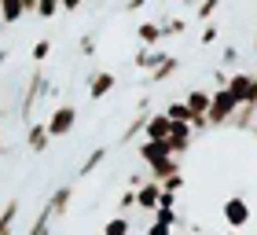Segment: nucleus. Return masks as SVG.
<instances>
[{"mask_svg": "<svg viewBox=\"0 0 257 235\" xmlns=\"http://www.w3.org/2000/svg\"><path fill=\"white\" fill-rule=\"evenodd\" d=\"M235 110H239V103L228 96V88H213V96H209V110H206L209 129H224V125H231Z\"/></svg>", "mask_w": 257, "mask_h": 235, "instance_id": "f257e3e1", "label": "nucleus"}, {"mask_svg": "<svg viewBox=\"0 0 257 235\" xmlns=\"http://www.w3.org/2000/svg\"><path fill=\"white\" fill-rule=\"evenodd\" d=\"M48 88H52L48 74H44V70H33V74H30V81H26V96H22V103H19V118H22V125H30V114H33V107H37V99H41Z\"/></svg>", "mask_w": 257, "mask_h": 235, "instance_id": "f03ea898", "label": "nucleus"}, {"mask_svg": "<svg viewBox=\"0 0 257 235\" xmlns=\"http://www.w3.org/2000/svg\"><path fill=\"white\" fill-rule=\"evenodd\" d=\"M74 125H77V107H55L48 114V122H44V129H48L52 140L70 136V133H74Z\"/></svg>", "mask_w": 257, "mask_h": 235, "instance_id": "7ed1b4c3", "label": "nucleus"}, {"mask_svg": "<svg viewBox=\"0 0 257 235\" xmlns=\"http://www.w3.org/2000/svg\"><path fill=\"white\" fill-rule=\"evenodd\" d=\"M220 213H224V220H228V228H231V231H239V228H246V224H250V202H246L242 195L224 198Z\"/></svg>", "mask_w": 257, "mask_h": 235, "instance_id": "20e7f679", "label": "nucleus"}, {"mask_svg": "<svg viewBox=\"0 0 257 235\" xmlns=\"http://www.w3.org/2000/svg\"><path fill=\"white\" fill-rule=\"evenodd\" d=\"M228 96L239 103V107H246V103H253V74H242V70H235V74L228 77Z\"/></svg>", "mask_w": 257, "mask_h": 235, "instance_id": "39448f33", "label": "nucleus"}, {"mask_svg": "<svg viewBox=\"0 0 257 235\" xmlns=\"http://www.w3.org/2000/svg\"><path fill=\"white\" fill-rule=\"evenodd\" d=\"M136 155H140V162H144L147 169H155V166H162L166 158H173L169 147H166V140H162V144H155V140H140V144H136Z\"/></svg>", "mask_w": 257, "mask_h": 235, "instance_id": "423d86ee", "label": "nucleus"}, {"mask_svg": "<svg viewBox=\"0 0 257 235\" xmlns=\"http://www.w3.org/2000/svg\"><path fill=\"white\" fill-rule=\"evenodd\" d=\"M158 198H162V184L147 176V180L136 187V209H147V213H155V209H158Z\"/></svg>", "mask_w": 257, "mask_h": 235, "instance_id": "0eeeda50", "label": "nucleus"}, {"mask_svg": "<svg viewBox=\"0 0 257 235\" xmlns=\"http://www.w3.org/2000/svg\"><path fill=\"white\" fill-rule=\"evenodd\" d=\"M173 133V122L166 114H147V122H144V140H155V144H162V140H169Z\"/></svg>", "mask_w": 257, "mask_h": 235, "instance_id": "6e6552de", "label": "nucleus"}, {"mask_svg": "<svg viewBox=\"0 0 257 235\" xmlns=\"http://www.w3.org/2000/svg\"><path fill=\"white\" fill-rule=\"evenodd\" d=\"M114 85H118L114 70H99V74H92V77H88V99H103V96H110Z\"/></svg>", "mask_w": 257, "mask_h": 235, "instance_id": "1a4fd4ad", "label": "nucleus"}, {"mask_svg": "<svg viewBox=\"0 0 257 235\" xmlns=\"http://www.w3.org/2000/svg\"><path fill=\"white\" fill-rule=\"evenodd\" d=\"M48 144H52V136H48V129H44V122H30L26 125V147L33 155H44Z\"/></svg>", "mask_w": 257, "mask_h": 235, "instance_id": "9d476101", "label": "nucleus"}, {"mask_svg": "<svg viewBox=\"0 0 257 235\" xmlns=\"http://www.w3.org/2000/svg\"><path fill=\"white\" fill-rule=\"evenodd\" d=\"M169 59V52H162V48H140L136 55H133V66L136 70H144V74H151L158 63H166Z\"/></svg>", "mask_w": 257, "mask_h": 235, "instance_id": "9b49d317", "label": "nucleus"}, {"mask_svg": "<svg viewBox=\"0 0 257 235\" xmlns=\"http://www.w3.org/2000/svg\"><path fill=\"white\" fill-rule=\"evenodd\" d=\"M177 70H180V59H177V55H169L166 63H158V66L147 74V85H166V81L177 74Z\"/></svg>", "mask_w": 257, "mask_h": 235, "instance_id": "f8f14e48", "label": "nucleus"}, {"mask_svg": "<svg viewBox=\"0 0 257 235\" xmlns=\"http://www.w3.org/2000/svg\"><path fill=\"white\" fill-rule=\"evenodd\" d=\"M209 96H213V92L209 88H191L188 92V110H191V118H206V110H209Z\"/></svg>", "mask_w": 257, "mask_h": 235, "instance_id": "ddd939ff", "label": "nucleus"}, {"mask_svg": "<svg viewBox=\"0 0 257 235\" xmlns=\"http://www.w3.org/2000/svg\"><path fill=\"white\" fill-rule=\"evenodd\" d=\"M70 198H74V187H70V184L55 187V195L48 198V209H52V217H66V209H70Z\"/></svg>", "mask_w": 257, "mask_h": 235, "instance_id": "4468645a", "label": "nucleus"}, {"mask_svg": "<svg viewBox=\"0 0 257 235\" xmlns=\"http://www.w3.org/2000/svg\"><path fill=\"white\" fill-rule=\"evenodd\" d=\"M15 220H19V198H8L0 206V235H15Z\"/></svg>", "mask_w": 257, "mask_h": 235, "instance_id": "2eb2a0df", "label": "nucleus"}, {"mask_svg": "<svg viewBox=\"0 0 257 235\" xmlns=\"http://www.w3.org/2000/svg\"><path fill=\"white\" fill-rule=\"evenodd\" d=\"M136 37H140V44H144V48H158V44H162V26L144 19V22L136 26Z\"/></svg>", "mask_w": 257, "mask_h": 235, "instance_id": "dca6fc26", "label": "nucleus"}, {"mask_svg": "<svg viewBox=\"0 0 257 235\" xmlns=\"http://www.w3.org/2000/svg\"><path fill=\"white\" fill-rule=\"evenodd\" d=\"M22 19H26V11H22L19 0H0V26H15Z\"/></svg>", "mask_w": 257, "mask_h": 235, "instance_id": "f3484780", "label": "nucleus"}, {"mask_svg": "<svg viewBox=\"0 0 257 235\" xmlns=\"http://www.w3.org/2000/svg\"><path fill=\"white\" fill-rule=\"evenodd\" d=\"M158 26H162V41L166 37H184V33H188V19L184 15H169V19H162Z\"/></svg>", "mask_w": 257, "mask_h": 235, "instance_id": "a211bd4d", "label": "nucleus"}, {"mask_svg": "<svg viewBox=\"0 0 257 235\" xmlns=\"http://www.w3.org/2000/svg\"><path fill=\"white\" fill-rule=\"evenodd\" d=\"M162 114H166L169 122H177V125H191V110H188V103H184V99H173Z\"/></svg>", "mask_w": 257, "mask_h": 235, "instance_id": "6ab92c4d", "label": "nucleus"}, {"mask_svg": "<svg viewBox=\"0 0 257 235\" xmlns=\"http://www.w3.org/2000/svg\"><path fill=\"white\" fill-rule=\"evenodd\" d=\"M103 162H107V147H96L85 162H81V176H92V173H96V169L103 166Z\"/></svg>", "mask_w": 257, "mask_h": 235, "instance_id": "aec40b11", "label": "nucleus"}, {"mask_svg": "<svg viewBox=\"0 0 257 235\" xmlns=\"http://www.w3.org/2000/svg\"><path fill=\"white\" fill-rule=\"evenodd\" d=\"M220 4H224V0H198V22H213V15L220 11Z\"/></svg>", "mask_w": 257, "mask_h": 235, "instance_id": "412c9836", "label": "nucleus"}, {"mask_svg": "<svg viewBox=\"0 0 257 235\" xmlns=\"http://www.w3.org/2000/svg\"><path fill=\"white\" fill-rule=\"evenodd\" d=\"M144 122H147V114H140V118H133V122H128V129H125V133L118 136V144H133V140H136L140 133H144Z\"/></svg>", "mask_w": 257, "mask_h": 235, "instance_id": "4be33fe9", "label": "nucleus"}, {"mask_svg": "<svg viewBox=\"0 0 257 235\" xmlns=\"http://www.w3.org/2000/svg\"><path fill=\"white\" fill-rule=\"evenodd\" d=\"M253 122H257V114H253L250 103H246V107H239L235 118H231V125H235V129H253Z\"/></svg>", "mask_w": 257, "mask_h": 235, "instance_id": "5701e85b", "label": "nucleus"}, {"mask_svg": "<svg viewBox=\"0 0 257 235\" xmlns=\"http://www.w3.org/2000/svg\"><path fill=\"white\" fill-rule=\"evenodd\" d=\"M48 228H52V209L44 206L41 213H37V220H33V228H30L26 235H48Z\"/></svg>", "mask_w": 257, "mask_h": 235, "instance_id": "b1692460", "label": "nucleus"}, {"mask_svg": "<svg viewBox=\"0 0 257 235\" xmlns=\"http://www.w3.org/2000/svg\"><path fill=\"white\" fill-rule=\"evenodd\" d=\"M128 217H110L107 224H103V235H128Z\"/></svg>", "mask_w": 257, "mask_h": 235, "instance_id": "393cba45", "label": "nucleus"}, {"mask_svg": "<svg viewBox=\"0 0 257 235\" xmlns=\"http://www.w3.org/2000/svg\"><path fill=\"white\" fill-rule=\"evenodd\" d=\"M155 220H158V224H169V228L180 224V217H177V209H173V206H158L155 209Z\"/></svg>", "mask_w": 257, "mask_h": 235, "instance_id": "a878e982", "label": "nucleus"}, {"mask_svg": "<svg viewBox=\"0 0 257 235\" xmlns=\"http://www.w3.org/2000/svg\"><path fill=\"white\" fill-rule=\"evenodd\" d=\"M37 15L44 22H52L55 15H59V0H37Z\"/></svg>", "mask_w": 257, "mask_h": 235, "instance_id": "bb28decb", "label": "nucleus"}, {"mask_svg": "<svg viewBox=\"0 0 257 235\" xmlns=\"http://www.w3.org/2000/svg\"><path fill=\"white\" fill-rule=\"evenodd\" d=\"M33 63H44V59H48L52 55V41H37V44H33Z\"/></svg>", "mask_w": 257, "mask_h": 235, "instance_id": "cd10ccee", "label": "nucleus"}, {"mask_svg": "<svg viewBox=\"0 0 257 235\" xmlns=\"http://www.w3.org/2000/svg\"><path fill=\"white\" fill-rule=\"evenodd\" d=\"M235 63H239V48H235V44H228V48L220 52V66H235Z\"/></svg>", "mask_w": 257, "mask_h": 235, "instance_id": "c85d7f7f", "label": "nucleus"}, {"mask_svg": "<svg viewBox=\"0 0 257 235\" xmlns=\"http://www.w3.org/2000/svg\"><path fill=\"white\" fill-rule=\"evenodd\" d=\"M77 48H81V55H85V59H92V55H96V37H92V33H88V37H81Z\"/></svg>", "mask_w": 257, "mask_h": 235, "instance_id": "c756f323", "label": "nucleus"}, {"mask_svg": "<svg viewBox=\"0 0 257 235\" xmlns=\"http://www.w3.org/2000/svg\"><path fill=\"white\" fill-rule=\"evenodd\" d=\"M220 37V26H217V22H206V26H202V44H213Z\"/></svg>", "mask_w": 257, "mask_h": 235, "instance_id": "7c9ffc66", "label": "nucleus"}, {"mask_svg": "<svg viewBox=\"0 0 257 235\" xmlns=\"http://www.w3.org/2000/svg\"><path fill=\"white\" fill-rule=\"evenodd\" d=\"M180 187H184V173H177V176H169V180H162V191H173V195H177Z\"/></svg>", "mask_w": 257, "mask_h": 235, "instance_id": "2f4dec72", "label": "nucleus"}, {"mask_svg": "<svg viewBox=\"0 0 257 235\" xmlns=\"http://www.w3.org/2000/svg\"><path fill=\"white\" fill-rule=\"evenodd\" d=\"M118 206H121V209H133V206H136V191H133V187H128V191H121Z\"/></svg>", "mask_w": 257, "mask_h": 235, "instance_id": "473e14b6", "label": "nucleus"}, {"mask_svg": "<svg viewBox=\"0 0 257 235\" xmlns=\"http://www.w3.org/2000/svg\"><path fill=\"white\" fill-rule=\"evenodd\" d=\"M88 0H59V11H81Z\"/></svg>", "mask_w": 257, "mask_h": 235, "instance_id": "72a5a7b5", "label": "nucleus"}, {"mask_svg": "<svg viewBox=\"0 0 257 235\" xmlns=\"http://www.w3.org/2000/svg\"><path fill=\"white\" fill-rule=\"evenodd\" d=\"M147 235H173V228H169V224H158V220H155V224L147 228Z\"/></svg>", "mask_w": 257, "mask_h": 235, "instance_id": "f704fd0d", "label": "nucleus"}, {"mask_svg": "<svg viewBox=\"0 0 257 235\" xmlns=\"http://www.w3.org/2000/svg\"><path fill=\"white\" fill-rule=\"evenodd\" d=\"M158 206H173V209H177V195H173V191H162V198H158Z\"/></svg>", "mask_w": 257, "mask_h": 235, "instance_id": "c9c22d12", "label": "nucleus"}, {"mask_svg": "<svg viewBox=\"0 0 257 235\" xmlns=\"http://www.w3.org/2000/svg\"><path fill=\"white\" fill-rule=\"evenodd\" d=\"M151 0H125V11H140V8H147Z\"/></svg>", "mask_w": 257, "mask_h": 235, "instance_id": "e433bc0d", "label": "nucleus"}, {"mask_svg": "<svg viewBox=\"0 0 257 235\" xmlns=\"http://www.w3.org/2000/svg\"><path fill=\"white\" fill-rule=\"evenodd\" d=\"M22 4V11H26V15H37V0H19Z\"/></svg>", "mask_w": 257, "mask_h": 235, "instance_id": "4c0bfd02", "label": "nucleus"}, {"mask_svg": "<svg viewBox=\"0 0 257 235\" xmlns=\"http://www.w3.org/2000/svg\"><path fill=\"white\" fill-rule=\"evenodd\" d=\"M213 81H217V88H224L228 85V74H224V70H213Z\"/></svg>", "mask_w": 257, "mask_h": 235, "instance_id": "58836bf2", "label": "nucleus"}, {"mask_svg": "<svg viewBox=\"0 0 257 235\" xmlns=\"http://www.w3.org/2000/svg\"><path fill=\"white\" fill-rule=\"evenodd\" d=\"M8 59H11V52H8V48H0V66H4Z\"/></svg>", "mask_w": 257, "mask_h": 235, "instance_id": "ea45409f", "label": "nucleus"}, {"mask_svg": "<svg viewBox=\"0 0 257 235\" xmlns=\"http://www.w3.org/2000/svg\"><path fill=\"white\" fill-rule=\"evenodd\" d=\"M253 99H257V74H253Z\"/></svg>", "mask_w": 257, "mask_h": 235, "instance_id": "a19ab883", "label": "nucleus"}, {"mask_svg": "<svg viewBox=\"0 0 257 235\" xmlns=\"http://www.w3.org/2000/svg\"><path fill=\"white\" fill-rule=\"evenodd\" d=\"M0 158H4V140H0Z\"/></svg>", "mask_w": 257, "mask_h": 235, "instance_id": "79ce46f5", "label": "nucleus"}, {"mask_svg": "<svg viewBox=\"0 0 257 235\" xmlns=\"http://www.w3.org/2000/svg\"><path fill=\"white\" fill-rule=\"evenodd\" d=\"M250 133H253V136H257V122H253V129H250Z\"/></svg>", "mask_w": 257, "mask_h": 235, "instance_id": "37998d69", "label": "nucleus"}, {"mask_svg": "<svg viewBox=\"0 0 257 235\" xmlns=\"http://www.w3.org/2000/svg\"><path fill=\"white\" fill-rule=\"evenodd\" d=\"M0 133H4V118H0Z\"/></svg>", "mask_w": 257, "mask_h": 235, "instance_id": "c03bdc74", "label": "nucleus"}, {"mask_svg": "<svg viewBox=\"0 0 257 235\" xmlns=\"http://www.w3.org/2000/svg\"><path fill=\"white\" fill-rule=\"evenodd\" d=\"M228 235H235V231H228Z\"/></svg>", "mask_w": 257, "mask_h": 235, "instance_id": "a18cd8bd", "label": "nucleus"}, {"mask_svg": "<svg viewBox=\"0 0 257 235\" xmlns=\"http://www.w3.org/2000/svg\"><path fill=\"white\" fill-rule=\"evenodd\" d=\"M253 48H257V41H253Z\"/></svg>", "mask_w": 257, "mask_h": 235, "instance_id": "49530a36", "label": "nucleus"}, {"mask_svg": "<svg viewBox=\"0 0 257 235\" xmlns=\"http://www.w3.org/2000/svg\"><path fill=\"white\" fill-rule=\"evenodd\" d=\"M224 4H228V0H224Z\"/></svg>", "mask_w": 257, "mask_h": 235, "instance_id": "de8ad7c7", "label": "nucleus"}, {"mask_svg": "<svg viewBox=\"0 0 257 235\" xmlns=\"http://www.w3.org/2000/svg\"><path fill=\"white\" fill-rule=\"evenodd\" d=\"M173 235H177V231H173Z\"/></svg>", "mask_w": 257, "mask_h": 235, "instance_id": "09e8293b", "label": "nucleus"}]
</instances>
